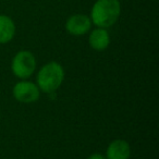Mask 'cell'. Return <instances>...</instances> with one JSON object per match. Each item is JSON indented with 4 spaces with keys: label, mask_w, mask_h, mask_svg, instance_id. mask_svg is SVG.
Instances as JSON below:
<instances>
[{
    "label": "cell",
    "mask_w": 159,
    "mask_h": 159,
    "mask_svg": "<svg viewBox=\"0 0 159 159\" xmlns=\"http://www.w3.org/2000/svg\"><path fill=\"white\" fill-rule=\"evenodd\" d=\"M121 13L119 0H97L91 11V21L97 27L107 29L115 24Z\"/></svg>",
    "instance_id": "cell-1"
},
{
    "label": "cell",
    "mask_w": 159,
    "mask_h": 159,
    "mask_svg": "<svg viewBox=\"0 0 159 159\" xmlns=\"http://www.w3.org/2000/svg\"><path fill=\"white\" fill-rule=\"evenodd\" d=\"M64 79L63 68L58 62H49L37 74V86L45 93H53L62 84Z\"/></svg>",
    "instance_id": "cell-2"
},
{
    "label": "cell",
    "mask_w": 159,
    "mask_h": 159,
    "mask_svg": "<svg viewBox=\"0 0 159 159\" xmlns=\"http://www.w3.org/2000/svg\"><path fill=\"white\" fill-rule=\"evenodd\" d=\"M11 69L16 76L20 79H27L33 74L36 69L35 56L29 50L19 51L13 57Z\"/></svg>",
    "instance_id": "cell-3"
},
{
    "label": "cell",
    "mask_w": 159,
    "mask_h": 159,
    "mask_svg": "<svg viewBox=\"0 0 159 159\" xmlns=\"http://www.w3.org/2000/svg\"><path fill=\"white\" fill-rule=\"evenodd\" d=\"M13 96L18 102L30 104L36 102L39 98V89L34 83L23 81L14 85Z\"/></svg>",
    "instance_id": "cell-4"
},
{
    "label": "cell",
    "mask_w": 159,
    "mask_h": 159,
    "mask_svg": "<svg viewBox=\"0 0 159 159\" xmlns=\"http://www.w3.org/2000/svg\"><path fill=\"white\" fill-rule=\"evenodd\" d=\"M92 26V21L85 14H74L66 20V29L68 33L74 36H81L86 34Z\"/></svg>",
    "instance_id": "cell-5"
},
{
    "label": "cell",
    "mask_w": 159,
    "mask_h": 159,
    "mask_svg": "<svg viewBox=\"0 0 159 159\" xmlns=\"http://www.w3.org/2000/svg\"><path fill=\"white\" fill-rule=\"evenodd\" d=\"M131 156V147L128 142L116 139L109 144L107 148L106 159H129Z\"/></svg>",
    "instance_id": "cell-6"
},
{
    "label": "cell",
    "mask_w": 159,
    "mask_h": 159,
    "mask_svg": "<svg viewBox=\"0 0 159 159\" xmlns=\"http://www.w3.org/2000/svg\"><path fill=\"white\" fill-rule=\"evenodd\" d=\"M89 43L91 47L95 50H105L110 44V36L108 32L102 27H97L91 33L89 38Z\"/></svg>",
    "instance_id": "cell-7"
},
{
    "label": "cell",
    "mask_w": 159,
    "mask_h": 159,
    "mask_svg": "<svg viewBox=\"0 0 159 159\" xmlns=\"http://www.w3.org/2000/svg\"><path fill=\"white\" fill-rule=\"evenodd\" d=\"M16 34V24L11 18L0 14V44L9 43Z\"/></svg>",
    "instance_id": "cell-8"
},
{
    "label": "cell",
    "mask_w": 159,
    "mask_h": 159,
    "mask_svg": "<svg viewBox=\"0 0 159 159\" xmlns=\"http://www.w3.org/2000/svg\"><path fill=\"white\" fill-rule=\"evenodd\" d=\"M87 159H106V157H104L102 154H93V155H91Z\"/></svg>",
    "instance_id": "cell-9"
}]
</instances>
